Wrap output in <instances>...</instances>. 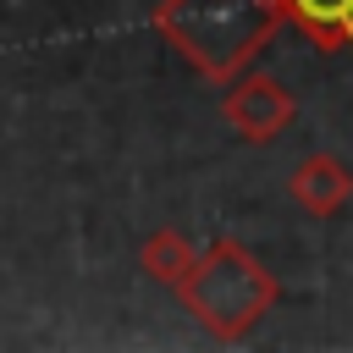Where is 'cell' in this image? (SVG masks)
Returning <instances> with one entry per match:
<instances>
[{
  "instance_id": "7a4b0ae2",
  "label": "cell",
  "mask_w": 353,
  "mask_h": 353,
  "mask_svg": "<svg viewBox=\"0 0 353 353\" xmlns=\"http://www.w3.org/2000/svg\"><path fill=\"white\" fill-rule=\"evenodd\" d=\"M182 298V309L215 336V342H243L276 303H281V281L276 270L237 237H215L199 248L193 270L171 287Z\"/></svg>"
},
{
  "instance_id": "3957f363",
  "label": "cell",
  "mask_w": 353,
  "mask_h": 353,
  "mask_svg": "<svg viewBox=\"0 0 353 353\" xmlns=\"http://www.w3.org/2000/svg\"><path fill=\"white\" fill-rule=\"evenodd\" d=\"M298 116V99L281 77L270 72H237L221 94V121L243 138V143H276Z\"/></svg>"
},
{
  "instance_id": "8992f818",
  "label": "cell",
  "mask_w": 353,
  "mask_h": 353,
  "mask_svg": "<svg viewBox=\"0 0 353 353\" xmlns=\"http://www.w3.org/2000/svg\"><path fill=\"white\" fill-rule=\"evenodd\" d=\"M193 259H199V248H193V237L176 232V226H154V232L138 243V270H143L149 281H160V287H176V281L193 270Z\"/></svg>"
},
{
  "instance_id": "5b68a950",
  "label": "cell",
  "mask_w": 353,
  "mask_h": 353,
  "mask_svg": "<svg viewBox=\"0 0 353 353\" xmlns=\"http://www.w3.org/2000/svg\"><path fill=\"white\" fill-rule=\"evenodd\" d=\"M281 22H292L320 55L353 50V0H276Z\"/></svg>"
},
{
  "instance_id": "277c9868",
  "label": "cell",
  "mask_w": 353,
  "mask_h": 353,
  "mask_svg": "<svg viewBox=\"0 0 353 353\" xmlns=\"http://www.w3.org/2000/svg\"><path fill=\"white\" fill-rule=\"evenodd\" d=\"M287 193H292V204L303 210V215H314V221H331V215H342V204L353 199V171L336 160V154H303L298 165H292V182H287Z\"/></svg>"
},
{
  "instance_id": "6da1fadb",
  "label": "cell",
  "mask_w": 353,
  "mask_h": 353,
  "mask_svg": "<svg viewBox=\"0 0 353 353\" xmlns=\"http://www.w3.org/2000/svg\"><path fill=\"white\" fill-rule=\"evenodd\" d=\"M154 33L210 83H232L254 66V55L276 39V0H160Z\"/></svg>"
}]
</instances>
